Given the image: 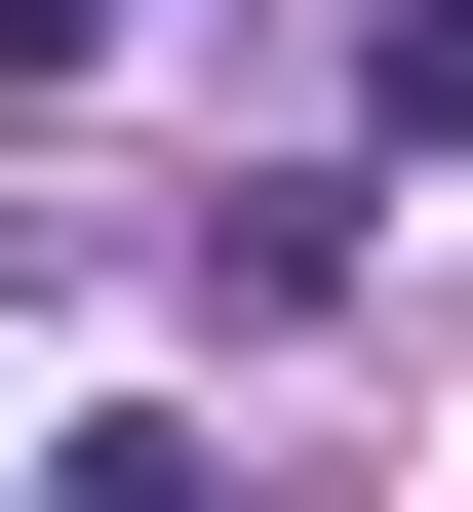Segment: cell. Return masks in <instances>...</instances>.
<instances>
[{
    "label": "cell",
    "mask_w": 473,
    "mask_h": 512,
    "mask_svg": "<svg viewBox=\"0 0 473 512\" xmlns=\"http://www.w3.org/2000/svg\"><path fill=\"white\" fill-rule=\"evenodd\" d=\"M355 119H395V158H473V0H395V40H355Z\"/></svg>",
    "instance_id": "obj_1"
}]
</instances>
